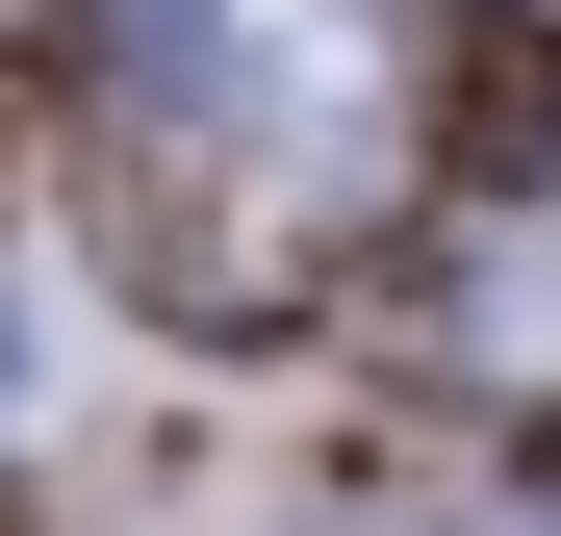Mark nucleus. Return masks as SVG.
Masks as SVG:
<instances>
[{
    "instance_id": "7ed1b4c3",
    "label": "nucleus",
    "mask_w": 561,
    "mask_h": 536,
    "mask_svg": "<svg viewBox=\"0 0 561 536\" xmlns=\"http://www.w3.org/2000/svg\"><path fill=\"white\" fill-rule=\"evenodd\" d=\"M383 536H536V511H383Z\"/></svg>"
},
{
    "instance_id": "f257e3e1",
    "label": "nucleus",
    "mask_w": 561,
    "mask_h": 536,
    "mask_svg": "<svg viewBox=\"0 0 561 536\" xmlns=\"http://www.w3.org/2000/svg\"><path fill=\"white\" fill-rule=\"evenodd\" d=\"M383 103H409V0H128V128L255 205L383 179Z\"/></svg>"
},
{
    "instance_id": "f03ea898",
    "label": "nucleus",
    "mask_w": 561,
    "mask_h": 536,
    "mask_svg": "<svg viewBox=\"0 0 561 536\" xmlns=\"http://www.w3.org/2000/svg\"><path fill=\"white\" fill-rule=\"evenodd\" d=\"M26 409H51V282L0 255V434H26Z\"/></svg>"
}]
</instances>
